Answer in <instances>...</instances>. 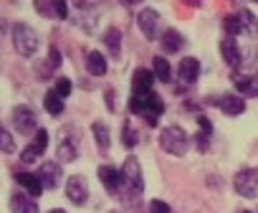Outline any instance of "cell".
I'll use <instances>...</instances> for the list:
<instances>
[{
	"label": "cell",
	"mask_w": 258,
	"mask_h": 213,
	"mask_svg": "<svg viewBox=\"0 0 258 213\" xmlns=\"http://www.w3.org/2000/svg\"><path fill=\"white\" fill-rule=\"evenodd\" d=\"M180 79L185 81V84H192V81H198V76H200V61L198 59H192V56H185L182 61H180Z\"/></svg>",
	"instance_id": "2e32d148"
},
{
	"label": "cell",
	"mask_w": 258,
	"mask_h": 213,
	"mask_svg": "<svg viewBox=\"0 0 258 213\" xmlns=\"http://www.w3.org/2000/svg\"><path fill=\"white\" fill-rule=\"evenodd\" d=\"M86 71L91 76H104L106 74V59L101 51H89L86 54Z\"/></svg>",
	"instance_id": "ac0fdd59"
},
{
	"label": "cell",
	"mask_w": 258,
	"mask_h": 213,
	"mask_svg": "<svg viewBox=\"0 0 258 213\" xmlns=\"http://www.w3.org/2000/svg\"><path fill=\"white\" fill-rule=\"evenodd\" d=\"M137 26L145 33L147 41H157L160 38V13L155 8H142L137 16Z\"/></svg>",
	"instance_id": "8992f818"
},
{
	"label": "cell",
	"mask_w": 258,
	"mask_h": 213,
	"mask_svg": "<svg viewBox=\"0 0 258 213\" xmlns=\"http://www.w3.org/2000/svg\"><path fill=\"white\" fill-rule=\"evenodd\" d=\"M160 147H162L165 152L175 155V157H182V155L190 150V135H187L182 127L170 125V127H165V130L160 132Z\"/></svg>",
	"instance_id": "7a4b0ae2"
},
{
	"label": "cell",
	"mask_w": 258,
	"mask_h": 213,
	"mask_svg": "<svg viewBox=\"0 0 258 213\" xmlns=\"http://www.w3.org/2000/svg\"><path fill=\"white\" fill-rule=\"evenodd\" d=\"M38 178L43 180V185H46L48 190L58 188V183H61V165H58V163H43Z\"/></svg>",
	"instance_id": "9a60e30c"
},
{
	"label": "cell",
	"mask_w": 258,
	"mask_h": 213,
	"mask_svg": "<svg viewBox=\"0 0 258 213\" xmlns=\"http://www.w3.org/2000/svg\"><path fill=\"white\" fill-rule=\"evenodd\" d=\"M195 145H198L200 152H205V150L210 147V132H203V130H200V135L195 137Z\"/></svg>",
	"instance_id": "1f68e13d"
},
{
	"label": "cell",
	"mask_w": 258,
	"mask_h": 213,
	"mask_svg": "<svg viewBox=\"0 0 258 213\" xmlns=\"http://www.w3.org/2000/svg\"><path fill=\"white\" fill-rule=\"evenodd\" d=\"M155 79H157V76H155L152 71H147V69H137L135 76H132V94H150Z\"/></svg>",
	"instance_id": "30bf717a"
},
{
	"label": "cell",
	"mask_w": 258,
	"mask_h": 213,
	"mask_svg": "<svg viewBox=\"0 0 258 213\" xmlns=\"http://www.w3.org/2000/svg\"><path fill=\"white\" fill-rule=\"evenodd\" d=\"M162 51L165 54H177L180 48H182V43H185V38H182V33H177L175 28H170V31H165L162 33Z\"/></svg>",
	"instance_id": "d6986e66"
},
{
	"label": "cell",
	"mask_w": 258,
	"mask_h": 213,
	"mask_svg": "<svg viewBox=\"0 0 258 213\" xmlns=\"http://www.w3.org/2000/svg\"><path fill=\"white\" fill-rule=\"evenodd\" d=\"M46 147H48V132H46V130H38V132H36V140L21 152V163H26V165L36 163L38 155L46 152Z\"/></svg>",
	"instance_id": "9c48e42d"
},
{
	"label": "cell",
	"mask_w": 258,
	"mask_h": 213,
	"mask_svg": "<svg viewBox=\"0 0 258 213\" xmlns=\"http://www.w3.org/2000/svg\"><path fill=\"white\" fill-rule=\"evenodd\" d=\"M233 188L243 198H258V168H243L233 178Z\"/></svg>",
	"instance_id": "277c9868"
},
{
	"label": "cell",
	"mask_w": 258,
	"mask_h": 213,
	"mask_svg": "<svg viewBox=\"0 0 258 213\" xmlns=\"http://www.w3.org/2000/svg\"><path fill=\"white\" fill-rule=\"evenodd\" d=\"M61 99H66L69 94H71V81L66 79V76H61V79H56V89H53Z\"/></svg>",
	"instance_id": "f546056e"
},
{
	"label": "cell",
	"mask_w": 258,
	"mask_h": 213,
	"mask_svg": "<svg viewBox=\"0 0 258 213\" xmlns=\"http://www.w3.org/2000/svg\"><path fill=\"white\" fill-rule=\"evenodd\" d=\"M121 178H124V183L129 185V190H132L135 195L145 190L142 168H140V163H137V157H135V155H129V157L124 160V165H121Z\"/></svg>",
	"instance_id": "5b68a950"
},
{
	"label": "cell",
	"mask_w": 258,
	"mask_h": 213,
	"mask_svg": "<svg viewBox=\"0 0 258 213\" xmlns=\"http://www.w3.org/2000/svg\"><path fill=\"white\" fill-rule=\"evenodd\" d=\"M36 11L46 18H56V6L53 3H36Z\"/></svg>",
	"instance_id": "4dcf8cb0"
},
{
	"label": "cell",
	"mask_w": 258,
	"mask_h": 213,
	"mask_svg": "<svg viewBox=\"0 0 258 213\" xmlns=\"http://www.w3.org/2000/svg\"><path fill=\"white\" fill-rule=\"evenodd\" d=\"M76 155H79V150H76V145H74L71 140L58 142V163H61V165L74 163V160H76Z\"/></svg>",
	"instance_id": "d4e9b609"
},
{
	"label": "cell",
	"mask_w": 258,
	"mask_h": 213,
	"mask_svg": "<svg viewBox=\"0 0 258 213\" xmlns=\"http://www.w3.org/2000/svg\"><path fill=\"white\" fill-rule=\"evenodd\" d=\"M223 28H225V33L233 38L235 33H243V26H240V18L238 16H225L223 18Z\"/></svg>",
	"instance_id": "83f0119b"
},
{
	"label": "cell",
	"mask_w": 258,
	"mask_h": 213,
	"mask_svg": "<svg viewBox=\"0 0 258 213\" xmlns=\"http://www.w3.org/2000/svg\"><path fill=\"white\" fill-rule=\"evenodd\" d=\"M129 110H132V115H140L147 120V125H157L160 115L165 112V101L150 91V94H132V99H129Z\"/></svg>",
	"instance_id": "6da1fadb"
},
{
	"label": "cell",
	"mask_w": 258,
	"mask_h": 213,
	"mask_svg": "<svg viewBox=\"0 0 258 213\" xmlns=\"http://www.w3.org/2000/svg\"><path fill=\"white\" fill-rule=\"evenodd\" d=\"M11 36H13V46H16V51L21 54V56H33L36 51H38V43H41V38H38V33L28 26V23H16L13 26V31H11Z\"/></svg>",
	"instance_id": "3957f363"
},
{
	"label": "cell",
	"mask_w": 258,
	"mask_h": 213,
	"mask_svg": "<svg viewBox=\"0 0 258 213\" xmlns=\"http://www.w3.org/2000/svg\"><path fill=\"white\" fill-rule=\"evenodd\" d=\"M81 13H79V26H84V31L94 33L96 31V18H99V8L96 6H89V3H79L76 6Z\"/></svg>",
	"instance_id": "4fadbf2b"
},
{
	"label": "cell",
	"mask_w": 258,
	"mask_h": 213,
	"mask_svg": "<svg viewBox=\"0 0 258 213\" xmlns=\"http://www.w3.org/2000/svg\"><path fill=\"white\" fill-rule=\"evenodd\" d=\"M106 107H109V110H114V91L111 89L106 91Z\"/></svg>",
	"instance_id": "d590c367"
},
{
	"label": "cell",
	"mask_w": 258,
	"mask_h": 213,
	"mask_svg": "<svg viewBox=\"0 0 258 213\" xmlns=\"http://www.w3.org/2000/svg\"><path fill=\"white\" fill-rule=\"evenodd\" d=\"M48 213H66V210H61V208H53V210H48Z\"/></svg>",
	"instance_id": "8d00e7d4"
},
{
	"label": "cell",
	"mask_w": 258,
	"mask_h": 213,
	"mask_svg": "<svg viewBox=\"0 0 258 213\" xmlns=\"http://www.w3.org/2000/svg\"><path fill=\"white\" fill-rule=\"evenodd\" d=\"M16 180L21 183V188H26V190H28V195H31V198H38V195L43 193V188H46V185H43V180H41L38 175H31V173H18V175H16Z\"/></svg>",
	"instance_id": "e0dca14e"
},
{
	"label": "cell",
	"mask_w": 258,
	"mask_h": 213,
	"mask_svg": "<svg viewBox=\"0 0 258 213\" xmlns=\"http://www.w3.org/2000/svg\"><path fill=\"white\" fill-rule=\"evenodd\" d=\"M58 66H61V54H58V48H51L48 51V71L58 69Z\"/></svg>",
	"instance_id": "d6a6232c"
},
{
	"label": "cell",
	"mask_w": 258,
	"mask_h": 213,
	"mask_svg": "<svg viewBox=\"0 0 258 213\" xmlns=\"http://www.w3.org/2000/svg\"><path fill=\"white\" fill-rule=\"evenodd\" d=\"M238 18H240L243 33H248V36H255V33H258V18H255L248 8H243V11L238 13Z\"/></svg>",
	"instance_id": "cb8c5ba5"
},
{
	"label": "cell",
	"mask_w": 258,
	"mask_h": 213,
	"mask_svg": "<svg viewBox=\"0 0 258 213\" xmlns=\"http://www.w3.org/2000/svg\"><path fill=\"white\" fill-rule=\"evenodd\" d=\"M150 213H170V205L165 200H152L150 203Z\"/></svg>",
	"instance_id": "e575fe53"
},
{
	"label": "cell",
	"mask_w": 258,
	"mask_h": 213,
	"mask_svg": "<svg viewBox=\"0 0 258 213\" xmlns=\"http://www.w3.org/2000/svg\"><path fill=\"white\" fill-rule=\"evenodd\" d=\"M114 213H116V210H114Z\"/></svg>",
	"instance_id": "f35d334b"
},
{
	"label": "cell",
	"mask_w": 258,
	"mask_h": 213,
	"mask_svg": "<svg viewBox=\"0 0 258 213\" xmlns=\"http://www.w3.org/2000/svg\"><path fill=\"white\" fill-rule=\"evenodd\" d=\"M11 210H13V213H38V205H36L33 198L16 193V195L11 198Z\"/></svg>",
	"instance_id": "44dd1931"
},
{
	"label": "cell",
	"mask_w": 258,
	"mask_h": 213,
	"mask_svg": "<svg viewBox=\"0 0 258 213\" xmlns=\"http://www.w3.org/2000/svg\"><path fill=\"white\" fill-rule=\"evenodd\" d=\"M36 112L31 110V107H16L13 110V125L21 135H28V132H38L36 130Z\"/></svg>",
	"instance_id": "ba28073f"
},
{
	"label": "cell",
	"mask_w": 258,
	"mask_h": 213,
	"mask_svg": "<svg viewBox=\"0 0 258 213\" xmlns=\"http://www.w3.org/2000/svg\"><path fill=\"white\" fill-rule=\"evenodd\" d=\"M99 180L104 183V188H106L109 193H116L119 185L124 183L121 170H116V168H111V165H101V168H99Z\"/></svg>",
	"instance_id": "8fae6325"
},
{
	"label": "cell",
	"mask_w": 258,
	"mask_h": 213,
	"mask_svg": "<svg viewBox=\"0 0 258 213\" xmlns=\"http://www.w3.org/2000/svg\"><path fill=\"white\" fill-rule=\"evenodd\" d=\"M91 130H94V137H96L99 150H101V152H106V150H109V127H106L104 122H94V125H91Z\"/></svg>",
	"instance_id": "484cf974"
},
{
	"label": "cell",
	"mask_w": 258,
	"mask_h": 213,
	"mask_svg": "<svg viewBox=\"0 0 258 213\" xmlns=\"http://www.w3.org/2000/svg\"><path fill=\"white\" fill-rule=\"evenodd\" d=\"M121 142H124V147H135V145L140 142L137 132L132 130V125H129V122H124V135H121Z\"/></svg>",
	"instance_id": "f1b7e54d"
},
{
	"label": "cell",
	"mask_w": 258,
	"mask_h": 213,
	"mask_svg": "<svg viewBox=\"0 0 258 213\" xmlns=\"http://www.w3.org/2000/svg\"><path fill=\"white\" fill-rule=\"evenodd\" d=\"M66 195H69L71 203L84 205L89 200V183H86V178L84 175H71L69 183H66Z\"/></svg>",
	"instance_id": "52a82bcc"
},
{
	"label": "cell",
	"mask_w": 258,
	"mask_h": 213,
	"mask_svg": "<svg viewBox=\"0 0 258 213\" xmlns=\"http://www.w3.org/2000/svg\"><path fill=\"white\" fill-rule=\"evenodd\" d=\"M43 107H46V112H48L51 117H58V115L63 112V99H61L56 91H48L46 99H43Z\"/></svg>",
	"instance_id": "603a6c76"
},
{
	"label": "cell",
	"mask_w": 258,
	"mask_h": 213,
	"mask_svg": "<svg viewBox=\"0 0 258 213\" xmlns=\"http://www.w3.org/2000/svg\"><path fill=\"white\" fill-rule=\"evenodd\" d=\"M104 46L109 48V54H111L114 59H119V56H121V31H119V28H106V33H104Z\"/></svg>",
	"instance_id": "7402d4cb"
},
{
	"label": "cell",
	"mask_w": 258,
	"mask_h": 213,
	"mask_svg": "<svg viewBox=\"0 0 258 213\" xmlns=\"http://www.w3.org/2000/svg\"><path fill=\"white\" fill-rule=\"evenodd\" d=\"M218 104H220L223 115H228V117H238V115L245 112V101L240 96H235V94H223Z\"/></svg>",
	"instance_id": "7c38bea8"
},
{
	"label": "cell",
	"mask_w": 258,
	"mask_h": 213,
	"mask_svg": "<svg viewBox=\"0 0 258 213\" xmlns=\"http://www.w3.org/2000/svg\"><path fill=\"white\" fill-rule=\"evenodd\" d=\"M233 84L243 96H258V76H233Z\"/></svg>",
	"instance_id": "ffe728a7"
},
{
	"label": "cell",
	"mask_w": 258,
	"mask_h": 213,
	"mask_svg": "<svg viewBox=\"0 0 258 213\" xmlns=\"http://www.w3.org/2000/svg\"><path fill=\"white\" fill-rule=\"evenodd\" d=\"M220 56H223V61H225L228 66H233V69L240 64V48H238L235 38L225 36V38L220 41Z\"/></svg>",
	"instance_id": "5bb4252c"
},
{
	"label": "cell",
	"mask_w": 258,
	"mask_h": 213,
	"mask_svg": "<svg viewBox=\"0 0 258 213\" xmlns=\"http://www.w3.org/2000/svg\"><path fill=\"white\" fill-rule=\"evenodd\" d=\"M0 135H3V150L11 155L13 150H16V145H13V135L8 132V130H3V132H0Z\"/></svg>",
	"instance_id": "836d02e7"
},
{
	"label": "cell",
	"mask_w": 258,
	"mask_h": 213,
	"mask_svg": "<svg viewBox=\"0 0 258 213\" xmlns=\"http://www.w3.org/2000/svg\"><path fill=\"white\" fill-rule=\"evenodd\" d=\"M152 69H155V76H157L160 81H170V79H172V71H170V61H167V59H162V56H155V61H152Z\"/></svg>",
	"instance_id": "4316f807"
},
{
	"label": "cell",
	"mask_w": 258,
	"mask_h": 213,
	"mask_svg": "<svg viewBox=\"0 0 258 213\" xmlns=\"http://www.w3.org/2000/svg\"><path fill=\"white\" fill-rule=\"evenodd\" d=\"M243 213H250V210H243Z\"/></svg>",
	"instance_id": "74e56055"
}]
</instances>
